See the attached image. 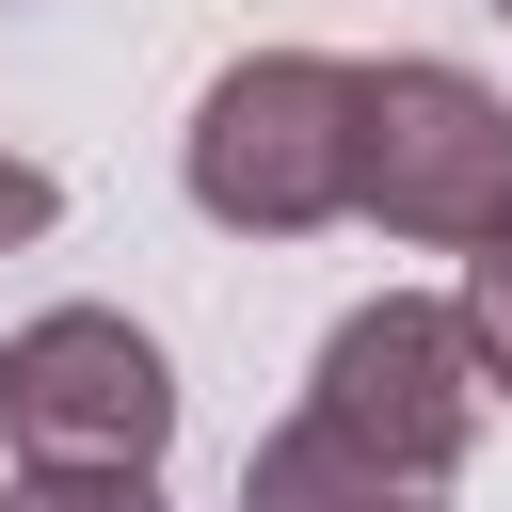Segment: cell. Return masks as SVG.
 <instances>
[{"instance_id": "obj_1", "label": "cell", "mask_w": 512, "mask_h": 512, "mask_svg": "<svg viewBox=\"0 0 512 512\" xmlns=\"http://www.w3.org/2000/svg\"><path fill=\"white\" fill-rule=\"evenodd\" d=\"M176 176L224 240H320L352 224V64L336 48H240L192 128H176Z\"/></svg>"}, {"instance_id": "obj_2", "label": "cell", "mask_w": 512, "mask_h": 512, "mask_svg": "<svg viewBox=\"0 0 512 512\" xmlns=\"http://www.w3.org/2000/svg\"><path fill=\"white\" fill-rule=\"evenodd\" d=\"M496 208H512V96L480 64H432V48L352 64V224L464 256Z\"/></svg>"}, {"instance_id": "obj_3", "label": "cell", "mask_w": 512, "mask_h": 512, "mask_svg": "<svg viewBox=\"0 0 512 512\" xmlns=\"http://www.w3.org/2000/svg\"><path fill=\"white\" fill-rule=\"evenodd\" d=\"M0 448L64 480H160L176 448V368L128 304H32L0 336Z\"/></svg>"}, {"instance_id": "obj_4", "label": "cell", "mask_w": 512, "mask_h": 512, "mask_svg": "<svg viewBox=\"0 0 512 512\" xmlns=\"http://www.w3.org/2000/svg\"><path fill=\"white\" fill-rule=\"evenodd\" d=\"M304 416L320 432H352L368 464H400V480H448L464 448H480V368H464V320L432 304V288H384V304H352L336 336H320V368H304Z\"/></svg>"}, {"instance_id": "obj_5", "label": "cell", "mask_w": 512, "mask_h": 512, "mask_svg": "<svg viewBox=\"0 0 512 512\" xmlns=\"http://www.w3.org/2000/svg\"><path fill=\"white\" fill-rule=\"evenodd\" d=\"M240 512H448V480H400V464H368L352 432L288 416V432H256V464H240Z\"/></svg>"}, {"instance_id": "obj_6", "label": "cell", "mask_w": 512, "mask_h": 512, "mask_svg": "<svg viewBox=\"0 0 512 512\" xmlns=\"http://www.w3.org/2000/svg\"><path fill=\"white\" fill-rule=\"evenodd\" d=\"M448 320H464V368H480V400H512V208L464 240V288H448Z\"/></svg>"}, {"instance_id": "obj_7", "label": "cell", "mask_w": 512, "mask_h": 512, "mask_svg": "<svg viewBox=\"0 0 512 512\" xmlns=\"http://www.w3.org/2000/svg\"><path fill=\"white\" fill-rule=\"evenodd\" d=\"M0 512H160V480H64V464H16Z\"/></svg>"}, {"instance_id": "obj_8", "label": "cell", "mask_w": 512, "mask_h": 512, "mask_svg": "<svg viewBox=\"0 0 512 512\" xmlns=\"http://www.w3.org/2000/svg\"><path fill=\"white\" fill-rule=\"evenodd\" d=\"M48 224H64V192H48V160H16V144H0V256H16V240H48Z\"/></svg>"}, {"instance_id": "obj_9", "label": "cell", "mask_w": 512, "mask_h": 512, "mask_svg": "<svg viewBox=\"0 0 512 512\" xmlns=\"http://www.w3.org/2000/svg\"><path fill=\"white\" fill-rule=\"evenodd\" d=\"M496 16H512V0H496Z\"/></svg>"}]
</instances>
